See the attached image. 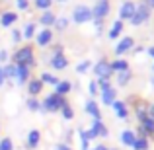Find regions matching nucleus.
Returning <instances> with one entry per match:
<instances>
[{
	"label": "nucleus",
	"mask_w": 154,
	"mask_h": 150,
	"mask_svg": "<svg viewBox=\"0 0 154 150\" xmlns=\"http://www.w3.org/2000/svg\"><path fill=\"white\" fill-rule=\"evenodd\" d=\"M10 63L14 64H23V66H35V51L31 45H22L18 47V49L14 51V55H12Z\"/></svg>",
	"instance_id": "1"
},
{
	"label": "nucleus",
	"mask_w": 154,
	"mask_h": 150,
	"mask_svg": "<svg viewBox=\"0 0 154 150\" xmlns=\"http://www.w3.org/2000/svg\"><path fill=\"white\" fill-rule=\"evenodd\" d=\"M66 103V99L63 98V96H57L55 92L53 94H49L45 99L41 101V111H45V113H57V111H60V107Z\"/></svg>",
	"instance_id": "2"
},
{
	"label": "nucleus",
	"mask_w": 154,
	"mask_h": 150,
	"mask_svg": "<svg viewBox=\"0 0 154 150\" xmlns=\"http://www.w3.org/2000/svg\"><path fill=\"white\" fill-rule=\"evenodd\" d=\"M72 22L80 23V26L92 22V8H88L86 4H78V6L72 10Z\"/></svg>",
	"instance_id": "3"
},
{
	"label": "nucleus",
	"mask_w": 154,
	"mask_h": 150,
	"mask_svg": "<svg viewBox=\"0 0 154 150\" xmlns=\"http://www.w3.org/2000/svg\"><path fill=\"white\" fill-rule=\"evenodd\" d=\"M148 18H150V8H148V4H137V12L129 22H131L133 26H140V23H144Z\"/></svg>",
	"instance_id": "4"
},
{
	"label": "nucleus",
	"mask_w": 154,
	"mask_h": 150,
	"mask_svg": "<svg viewBox=\"0 0 154 150\" xmlns=\"http://www.w3.org/2000/svg\"><path fill=\"white\" fill-rule=\"evenodd\" d=\"M94 74L98 76V78H105V80H109V78L113 76V68H111V64H109L105 59H102V60H98V63H96V66H94Z\"/></svg>",
	"instance_id": "5"
},
{
	"label": "nucleus",
	"mask_w": 154,
	"mask_h": 150,
	"mask_svg": "<svg viewBox=\"0 0 154 150\" xmlns=\"http://www.w3.org/2000/svg\"><path fill=\"white\" fill-rule=\"evenodd\" d=\"M109 14V0H98L96 6L92 8V20H105V16Z\"/></svg>",
	"instance_id": "6"
},
{
	"label": "nucleus",
	"mask_w": 154,
	"mask_h": 150,
	"mask_svg": "<svg viewBox=\"0 0 154 150\" xmlns=\"http://www.w3.org/2000/svg\"><path fill=\"white\" fill-rule=\"evenodd\" d=\"M31 78V68L29 66H23V64H16V84L18 86H26Z\"/></svg>",
	"instance_id": "7"
},
{
	"label": "nucleus",
	"mask_w": 154,
	"mask_h": 150,
	"mask_svg": "<svg viewBox=\"0 0 154 150\" xmlns=\"http://www.w3.org/2000/svg\"><path fill=\"white\" fill-rule=\"evenodd\" d=\"M51 41H53V29H49V27H43L41 31L35 33V43L39 47H49Z\"/></svg>",
	"instance_id": "8"
},
{
	"label": "nucleus",
	"mask_w": 154,
	"mask_h": 150,
	"mask_svg": "<svg viewBox=\"0 0 154 150\" xmlns=\"http://www.w3.org/2000/svg\"><path fill=\"white\" fill-rule=\"evenodd\" d=\"M137 12V4L131 2V0H127V2L121 4V10H119V20L121 22H125V20H131L133 16H135Z\"/></svg>",
	"instance_id": "9"
},
{
	"label": "nucleus",
	"mask_w": 154,
	"mask_h": 150,
	"mask_svg": "<svg viewBox=\"0 0 154 150\" xmlns=\"http://www.w3.org/2000/svg\"><path fill=\"white\" fill-rule=\"evenodd\" d=\"M88 133H90L92 139H98V136H100V139H105V136L109 135L107 127H105L102 121H94V123H92V129H90Z\"/></svg>",
	"instance_id": "10"
},
{
	"label": "nucleus",
	"mask_w": 154,
	"mask_h": 150,
	"mask_svg": "<svg viewBox=\"0 0 154 150\" xmlns=\"http://www.w3.org/2000/svg\"><path fill=\"white\" fill-rule=\"evenodd\" d=\"M26 86H27V94H29V98H37V96L43 92V86H45V84H43L39 78H29V82H27Z\"/></svg>",
	"instance_id": "11"
},
{
	"label": "nucleus",
	"mask_w": 154,
	"mask_h": 150,
	"mask_svg": "<svg viewBox=\"0 0 154 150\" xmlns=\"http://www.w3.org/2000/svg\"><path fill=\"white\" fill-rule=\"evenodd\" d=\"M18 12H12V10H6L0 14V26L2 27H12L16 22H18Z\"/></svg>",
	"instance_id": "12"
},
{
	"label": "nucleus",
	"mask_w": 154,
	"mask_h": 150,
	"mask_svg": "<svg viewBox=\"0 0 154 150\" xmlns=\"http://www.w3.org/2000/svg\"><path fill=\"white\" fill-rule=\"evenodd\" d=\"M133 45H135V39H133V37H123L115 45V55L121 57V55H125V53H129V51L133 49Z\"/></svg>",
	"instance_id": "13"
},
{
	"label": "nucleus",
	"mask_w": 154,
	"mask_h": 150,
	"mask_svg": "<svg viewBox=\"0 0 154 150\" xmlns=\"http://www.w3.org/2000/svg\"><path fill=\"white\" fill-rule=\"evenodd\" d=\"M39 142H41V131H37V129H31L29 133H27V139H26V146L29 150H35L39 146Z\"/></svg>",
	"instance_id": "14"
},
{
	"label": "nucleus",
	"mask_w": 154,
	"mask_h": 150,
	"mask_svg": "<svg viewBox=\"0 0 154 150\" xmlns=\"http://www.w3.org/2000/svg\"><path fill=\"white\" fill-rule=\"evenodd\" d=\"M49 64H51V68H55V70H64V68L68 66V60H66V57H64L63 53H55V55L51 57Z\"/></svg>",
	"instance_id": "15"
},
{
	"label": "nucleus",
	"mask_w": 154,
	"mask_h": 150,
	"mask_svg": "<svg viewBox=\"0 0 154 150\" xmlns=\"http://www.w3.org/2000/svg\"><path fill=\"white\" fill-rule=\"evenodd\" d=\"M84 111H86L88 115H92V117H94V121H102V111H100L98 103H96L94 99L86 101V105H84Z\"/></svg>",
	"instance_id": "16"
},
{
	"label": "nucleus",
	"mask_w": 154,
	"mask_h": 150,
	"mask_svg": "<svg viewBox=\"0 0 154 150\" xmlns=\"http://www.w3.org/2000/svg\"><path fill=\"white\" fill-rule=\"evenodd\" d=\"M55 20H57V16L53 14L51 10H45L41 16H39V26H43V27H53Z\"/></svg>",
	"instance_id": "17"
},
{
	"label": "nucleus",
	"mask_w": 154,
	"mask_h": 150,
	"mask_svg": "<svg viewBox=\"0 0 154 150\" xmlns=\"http://www.w3.org/2000/svg\"><path fill=\"white\" fill-rule=\"evenodd\" d=\"M113 111H115V115L117 117H119V119H127V117H129V109H127V105H125L123 103V101H113Z\"/></svg>",
	"instance_id": "18"
},
{
	"label": "nucleus",
	"mask_w": 154,
	"mask_h": 150,
	"mask_svg": "<svg viewBox=\"0 0 154 150\" xmlns=\"http://www.w3.org/2000/svg\"><path fill=\"white\" fill-rule=\"evenodd\" d=\"M70 92H72V84L68 82V80H60V82L55 86V94L57 96H63V98H64V96L70 94Z\"/></svg>",
	"instance_id": "19"
},
{
	"label": "nucleus",
	"mask_w": 154,
	"mask_h": 150,
	"mask_svg": "<svg viewBox=\"0 0 154 150\" xmlns=\"http://www.w3.org/2000/svg\"><path fill=\"white\" fill-rule=\"evenodd\" d=\"M35 29H37V23H35V22H27L26 26H23V29H22V37L27 39V41L33 39L35 37Z\"/></svg>",
	"instance_id": "20"
},
{
	"label": "nucleus",
	"mask_w": 154,
	"mask_h": 150,
	"mask_svg": "<svg viewBox=\"0 0 154 150\" xmlns=\"http://www.w3.org/2000/svg\"><path fill=\"white\" fill-rule=\"evenodd\" d=\"M140 123H143V125H140V129L144 131V135H146V136H148V135L154 136V119H152V117L146 115L143 121H140Z\"/></svg>",
	"instance_id": "21"
},
{
	"label": "nucleus",
	"mask_w": 154,
	"mask_h": 150,
	"mask_svg": "<svg viewBox=\"0 0 154 150\" xmlns=\"http://www.w3.org/2000/svg\"><path fill=\"white\" fill-rule=\"evenodd\" d=\"M137 140V135H135V131H123L121 133V142L125 144V146H133V142Z\"/></svg>",
	"instance_id": "22"
},
{
	"label": "nucleus",
	"mask_w": 154,
	"mask_h": 150,
	"mask_svg": "<svg viewBox=\"0 0 154 150\" xmlns=\"http://www.w3.org/2000/svg\"><path fill=\"white\" fill-rule=\"evenodd\" d=\"M2 72H4V78L6 80H14L16 78V64L14 63L2 64Z\"/></svg>",
	"instance_id": "23"
},
{
	"label": "nucleus",
	"mask_w": 154,
	"mask_h": 150,
	"mask_svg": "<svg viewBox=\"0 0 154 150\" xmlns=\"http://www.w3.org/2000/svg\"><path fill=\"white\" fill-rule=\"evenodd\" d=\"M121 31H123V22H121V20H115L111 29H109V39H117L121 35Z\"/></svg>",
	"instance_id": "24"
},
{
	"label": "nucleus",
	"mask_w": 154,
	"mask_h": 150,
	"mask_svg": "<svg viewBox=\"0 0 154 150\" xmlns=\"http://www.w3.org/2000/svg\"><path fill=\"white\" fill-rule=\"evenodd\" d=\"M100 94H102L103 105H111L113 101H115V94H117V92L113 90V88H109V90H103V92H100Z\"/></svg>",
	"instance_id": "25"
},
{
	"label": "nucleus",
	"mask_w": 154,
	"mask_h": 150,
	"mask_svg": "<svg viewBox=\"0 0 154 150\" xmlns=\"http://www.w3.org/2000/svg\"><path fill=\"white\" fill-rule=\"evenodd\" d=\"M109 64H111L113 72H123V70H129V63H127V60H123V59H117V60H113V63H109Z\"/></svg>",
	"instance_id": "26"
},
{
	"label": "nucleus",
	"mask_w": 154,
	"mask_h": 150,
	"mask_svg": "<svg viewBox=\"0 0 154 150\" xmlns=\"http://www.w3.org/2000/svg\"><path fill=\"white\" fill-rule=\"evenodd\" d=\"M39 80H41L43 84H49V86H57V84L60 82V80L57 78L55 74H51V72H43V74H41V78H39Z\"/></svg>",
	"instance_id": "27"
},
{
	"label": "nucleus",
	"mask_w": 154,
	"mask_h": 150,
	"mask_svg": "<svg viewBox=\"0 0 154 150\" xmlns=\"http://www.w3.org/2000/svg\"><path fill=\"white\" fill-rule=\"evenodd\" d=\"M131 76H133L131 70L117 72V84H119V86H125V84H129V82H131Z\"/></svg>",
	"instance_id": "28"
},
{
	"label": "nucleus",
	"mask_w": 154,
	"mask_h": 150,
	"mask_svg": "<svg viewBox=\"0 0 154 150\" xmlns=\"http://www.w3.org/2000/svg\"><path fill=\"white\" fill-rule=\"evenodd\" d=\"M135 150H148V139L146 136H137V140L133 142V146Z\"/></svg>",
	"instance_id": "29"
},
{
	"label": "nucleus",
	"mask_w": 154,
	"mask_h": 150,
	"mask_svg": "<svg viewBox=\"0 0 154 150\" xmlns=\"http://www.w3.org/2000/svg\"><path fill=\"white\" fill-rule=\"evenodd\" d=\"M60 115H63V117H64L66 121L74 119V109L70 107V103H68V101H66V103L63 105V107H60Z\"/></svg>",
	"instance_id": "30"
},
{
	"label": "nucleus",
	"mask_w": 154,
	"mask_h": 150,
	"mask_svg": "<svg viewBox=\"0 0 154 150\" xmlns=\"http://www.w3.org/2000/svg\"><path fill=\"white\" fill-rule=\"evenodd\" d=\"M78 135H80V144H82V150H88V142L92 140L90 133H88V131H84V129H80V131H78Z\"/></svg>",
	"instance_id": "31"
},
{
	"label": "nucleus",
	"mask_w": 154,
	"mask_h": 150,
	"mask_svg": "<svg viewBox=\"0 0 154 150\" xmlns=\"http://www.w3.org/2000/svg\"><path fill=\"white\" fill-rule=\"evenodd\" d=\"M33 6L37 8V10L45 12V10H51V6H53V0H33Z\"/></svg>",
	"instance_id": "32"
},
{
	"label": "nucleus",
	"mask_w": 154,
	"mask_h": 150,
	"mask_svg": "<svg viewBox=\"0 0 154 150\" xmlns=\"http://www.w3.org/2000/svg\"><path fill=\"white\" fill-rule=\"evenodd\" d=\"M26 105H27V109H29V111H41V101H39L37 98H29L26 101Z\"/></svg>",
	"instance_id": "33"
},
{
	"label": "nucleus",
	"mask_w": 154,
	"mask_h": 150,
	"mask_svg": "<svg viewBox=\"0 0 154 150\" xmlns=\"http://www.w3.org/2000/svg\"><path fill=\"white\" fill-rule=\"evenodd\" d=\"M53 27H55L57 31H64V29L68 27V20H66V18H57L55 23H53Z\"/></svg>",
	"instance_id": "34"
},
{
	"label": "nucleus",
	"mask_w": 154,
	"mask_h": 150,
	"mask_svg": "<svg viewBox=\"0 0 154 150\" xmlns=\"http://www.w3.org/2000/svg\"><path fill=\"white\" fill-rule=\"evenodd\" d=\"M0 150H14V140H12L10 136L0 139Z\"/></svg>",
	"instance_id": "35"
},
{
	"label": "nucleus",
	"mask_w": 154,
	"mask_h": 150,
	"mask_svg": "<svg viewBox=\"0 0 154 150\" xmlns=\"http://www.w3.org/2000/svg\"><path fill=\"white\" fill-rule=\"evenodd\" d=\"M96 84H98V90L100 92L109 90V88H111V82H109V80H105V78H98V80H96Z\"/></svg>",
	"instance_id": "36"
},
{
	"label": "nucleus",
	"mask_w": 154,
	"mask_h": 150,
	"mask_svg": "<svg viewBox=\"0 0 154 150\" xmlns=\"http://www.w3.org/2000/svg\"><path fill=\"white\" fill-rule=\"evenodd\" d=\"M90 66H92L90 60H82V63H80L78 66H76V72H78V74H84V72L90 70Z\"/></svg>",
	"instance_id": "37"
},
{
	"label": "nucleus",
	"mask_w": 154,
	"mask_h": 150,
	"mask_svg": "<svg viewBox=\"0 0 154 150\" xmlns=\"http://www.w3.org/2000/svg\"><path fill=\"white\" fill-rule=\"evenodd\" d=\"M22 31H20V29H12V41H14L16 43V45H18V43H22Z\"/></svg>",
	"instance_id": "38"
},
{
	"label": "nucleus",
	"mask_w": 154,
	"mask_h": 150,
	"mask_svg": "<svg viewBox=\"0 0 154 150\" xmlns=\"http://www.w3.org/2000/svg\"><path fill=\"white\" fill-rule=\"evenodd\" d=\"M88 94H90V96H96V94H100V90H98V84H96V80H92V82L88 84Z\"/></svg>",
	"instance_id": "39"
},
{
	"label": "nucleus",
	"mask_w": 154,
	"mask_h": 150,
	"mask_svg": "<svg viewBox=\"0 0 154 150\" xmlns=\"http://www.w3.org/2000/svg\"><path fill=\"white\" fill-rule=\"evenodd\" d=\"M10 63V55H8L6 49H0V64H6Z\"/></svg>",
	"instance_id": "40"
},
{
	"label": "nucleus",
	"mask_w": 154,
	"mask_h": 150,
	"mask_svg": "<svg viewBox=\"0 0 154 150\" xmlns=\"http://www.w3.org/2000/svg\"><path fill=\"white\" fill-rule=\"evenodd\" d=\"M16 6H18V10H27V8H29V2H27V0H16Z\"/></svg>",
	"instance_id": "41"
},
{
	"label": "nucleus",
	"mask_w": 154,
	"mask_h": 150,
	"mask_svg": "<svg viewBox=\"0 0 154 150\" xmlns=\"http://www.w3.org/2000/svg\"><path fill=\"white\" fill-rule=\"evenodd\" d=\"M55 150H72V148L64 142H59V144H55Z\"/></svg>",
	"instance_id": "42"
},
{
	"label": "nucleus",
	"mask_w": 154,
	"mask_h": 150,
	"mask_svg": "<svg viewBox=\"0 0 154 150\" xmlns=\"http://www.w3.org/2000/svg\"><path fill=\"white\" fill-rule=\"evenodd\" d=\"M6 84V78H4V72H2V64H0V88Z\"/></svg>",
	"instance_id": "43"
},
{
	"label": "nucleus",
	"mask_w": 154,
	"mask_h": 150,
	"mask_svg": "<svg viewBox=\"0 0 154 150\" xmlns=\"http://www.w3.org/2000/svg\"><path fill=\"white\" fill-rule=\"evenodd\" d=\"M148 115H150V117H152V119H154V103L150 105V107H148Z\"/></svg>",
	"instance_id": "44"
},
{
	"label": "nucleus",
	"mask_w": 154,
	"mask_h": 150,
	"mask_svg": "<svg viewBox=\"0 0 154 150\" xmlns=\"http://www.w3.org/2000/svg\"><path fill=\"white\" fill-rule=\"evenodd\" d=\"M94 150H109V148H107V146H103V144H98V146H96Z\"/></svg>",
	"instance_id": "45"
},
{
	"label": "nucleus",
	"mask_w": 154,
	"mask_h": 150,
	"mask_svg": "<svg viewBox=\"0 0 154 150\" xmlns=\"http://www.w3.org/2000/svg\"><path fill=\"white\" fill-rule=\"evenodd\" d=\"M146 53H148V55H150V57H152V59H154V47H150V49H148Z\"/></svg>",
	"instance_id": "46"
},
{
	"label": "nucleus",
	"mask_w": 154,
	"mask_h": 150,
	"mask_svg": "<svg viewBox=\"0 0 154 150\" xmlns=\"http://www.w3.org/2000/svg\"><path fill=\"white\" fill-rule=\"evenodd\" d=\"M57 2H66V0H57Z\"/></svg>",
	"instance_id": "47"
},
{
	"label": "nucleus",
	"mask_w": 154,
	"mask_h": 150,
	"mask_svg": "<svg viewBox=\"0 0 154 150\" xmlns=\"http://www.w3.org/2000/svg\"><path fill=\"white\" fill-rule=\"evenodd\" d=\"M152 84H154V80H152Z\"/></svg>",
	"instance_id": "48"
}]
</instances>
